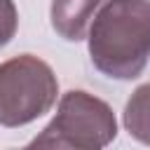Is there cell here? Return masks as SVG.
<instances>
[{
    "label": "cell",
    "mask_w": 150,
    "mask_h": 150,
    "mask_svg": "<svg viewBox=\"0 0 150 150\" xmlns=\"http://www.w3.org/2000/svg\"><path fill=\"white\" fill-rule=\"evenodd\" d=\"M105 0H52L49 19L52 28L68 42L87 38L89 26Z\"/></svg>",
    "instance_id": "obj_4"
},
{
    "label": "cell",
    "mask_w": 150,
    "mask_h": 150,
    "mask_svg": "<svg viewBox=\"0 0 150 150\" xmlns=\"http://www.w3.org/2000/svg\"><path fill=\"white\" fill-rule=\"evenodd\" d=\"M19 28V14L14 0H0V47H5Z\"/></svg>",
    "instance_id": "obj_6"
},
{
    "label": "cell",
    "mask_w": 150,
    "mask_h": 150,
    "mask_svg": "<svg viewBox=\"0 0 150 150\" xmlns=\"http://www.w3.org/2000/svg\"><path fill=\"white\" fill-rule=\"evenodd\" d=\"M59 80L52 66L33 54L0 63V127H23L52 110Z\"/></svg>",
    "instance_id": "obj_3"
},
{
    "label": "cell",
    "mask_w": 150,
    "mask_h": 150,
    "mask_svg": "<svg viewBox=\"0 0 150 150\" xmlns=\"http://www.w3.org/2000/svg\"><path fill=\"white\" fill-rule=\"evenodd\" d=\"M124 129L131 138L150 145V82L134 89L124 105Z\"/></svg>",
    "instance_id": "obj_5"
},
{
    "label": "cell",
    "mask_w": 150,
    "mask_h": 150,
    "mask_svg": "<svg viewBox=\"0 0 150 150\" xmlns=\"http://www.w3.org/2000/svg\"><path fill=\"white\" fill-rule=\"evenodd\" d=\"M94 68L112 80H136L150 59V0H105L89 33Z\"/></svg>",
    "instance_id": "obj_1"
},
{
    "label": "cell",
    "mask_w": 150,
    "mask_h": 150,
    "mask_svg": "<svg viewBox=\"0 0 150 150\" xmlns=\"http://www.w3.org/2000/svg\"><path fill=\"white\" fill-rule=\"evenodd\" d=\"M117 136V120L112 108L98 96L70 89L61 96L54 120L35 136L28 148H75L101 150Z\"/></svg>",
    "instance_id": "obj_2"
}]
</instances>
